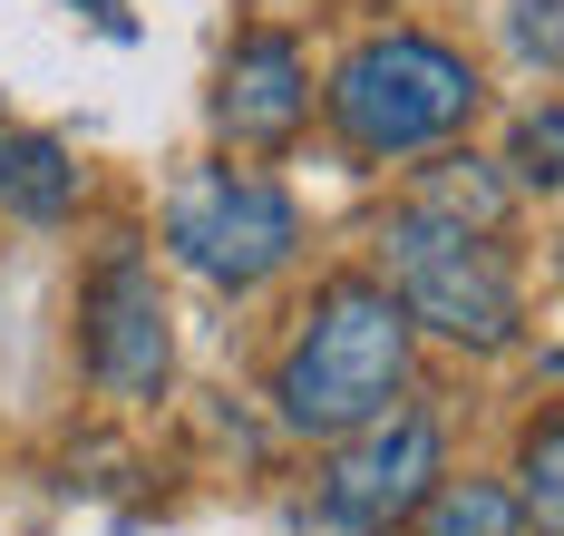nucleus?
I'll list each match as a JSON object with an SVG mask.
<instances>
[{
  "label": "nucleus",
  "mask_w": 564,
  "mask_h": 536,
  "mask_svg": "<svg viewBox=\"0 0 564 536\" xmlns=\"http://www.w3.org/2000/svg\"><path fill=\"white\" fill-rule=\"evenodd\" d=\"M166 254L215 293H263L302 264V205L263 167H185L166 195Z\"/></svg>",
  "instance_id": "obj_4"
},
{
  "label": "nucleus",
  "mask_w": 564,
  "mask_h": 536,
  "mask_svg": "<svg viewBox=\"0 0 564 536\" xmlns=\"http://www.w3.org/2000/svg\"><path fill=\"white\" fill-rule=\"evenodd\" d=\"M0 205H10L20 225H58V215L78 205V157H68L58 137H10V147H0Z\"/></svg>",
  "instance_id": "obj_8"
},
{
  "label": "nucleus",
  "mask_w": 564,
  "mask_h": 536,
  "mask_svg": "<svg viewBox=\"0 0 564 536\" xmlns=\"http://www.w3.org/2000/svg\"><path fill=\"white\" fill-rule=\"evenodd\" d=\"M78 371L108 390V400H156L175 371V332H166V293H156V264L117 235L88 283H78Z\"/></svg>",
  "instance_id": "obj_5"
},
{
  "label": "nucleus",
  "mask_w": 564,
  "mask_h": 536,
  "mask_svg": "<svg viewBox=\"0 0 564 536\" xmlns=\"http://www.w3.org/2000/svg\"><path fill=\"white\" fill-rule=\"evenodd\" d=\"M409 380H419V332L390 302V283L332 274V283H312V302L292 312V332L273 352V419L292 439L332 449L350 429H370L380 410H399Z\"/></svg>",
  "instance_id": "obj_1"
},
{
  "label": "nucleus",
  "mask_w": 564,
  "mask_h": 536,
  "mask_svg": "<svg viewBox=\"0 0 564 536\" xmlns=\"http://www.w3.org/2000/svg\"><path fill=\"white\" fill-rule=\"evenodd\" d=\"M507 185L564 195V98H535V108L507 127Z\"/></svg>",
  "instance_id": "obj_11"
},
{
  "label": "nucleus",
  "mask_w": 564,
  "mask_h": 536,
  "mask_svg": "<svg viewBox=\"0 0 564 536\" xmlns=\"http://www.w3.org/2000/svg\"><path fill=\"white\" fill-rule=\"evenodd\" d=\"M555 264H564V254H555Z\"/></svg>",
  "instance_id": "obj_16"
},
{
  "label": "nucleus",
  "mask_w": 564,
  "mask_h": 536,
  "mask_svg": "<svg viewBox=\"0 0 564 536\" xmlns=\"http://www.w3.org/2000/svg\"><path fill=\"white\" fill-rule=\"evenodd\" d=\"M302 127H312V60H302V40L273 30V20L234 30L225 60H215V137L243 147V157H273Z\"/></svg>",
  "instance_id": "obj_7"
},
{
  "label": "nucleus",
  "mask_w": 564,
  "mask_h": 536,
  "mask_svg": "<svg viewBox=\"0 0 564 536\" xmlns=\"http://www.w3.org/2000/svg\"><path fill=\"white\" fill-rule=\"evenodd\" d=\"M312 536H370V527H340V517H322V527H312Z\"/></svg>",
  "instance_id": "obj_14"
},
{
  "label": "nucleus",
  "mask_w": 564,
  "mask_h": 536,
  "mask_svg": "<svg viewBox=\"0 0 564 536\" xmlns=\"http://www.w3.org/2000/svg\"><path fill=\"white\" fill-rule=\"evenodd\" d=\"M0 147H10V127H0Z\"/></svg>",
  "instance_id": "obj_15"
},
{
  "label": "nucleus",
  "mask_w": 564,
  "mask_h": 536,
  "mask_svg": "<svg viewBox=\"0 0 564 536\" xmlns=\"http://www.w3.org/2000/svg\"><path fill=\"white\" fill-rule=\"evenodd\" d=\"M409 527H419V536H525V517H516L507 478H438L429 507H419Z\"/></svg>",
  "instance_id": "obj_10"
},
{
  "label": "nucleus",
  "mask_w": 564,
  "mask_h": 536,
  "mask_svg": "<svg viewBox=\"0 0 564 536\" xmlns=\"http://www.w3.org/2000/svg\"><path fill=\"white\" fill-rule=\"evenodd\" d=\"M487 108V78L467 68V50L429 40V30H380L332 68L322 88V118L360 167H409V157H438L457 147Z\"/></svg>",
  "instance_id": "obj_3"
},
{
  "label": "nucleus",
  "mask_w": 564,
  "mask_h": 536,
  "mask_svg": "<svg viewBox=\"0 0 564 536\" xmlns=\"http://www.w3.org/2000/svg\"><path fill=\"white\" fill-rule=\"evenodd\" d=\"M507 50L525 68L564 78V0H507Z\"/></svg>",
  "instance_id": "obj_12"
},
{
  "label": "nucleus",
  "mask_w": 564,
  "mask_h": 536,
  "mask_svg": "<svg viewBox=\"0 0 564 536\" xmlns=\"http://www.w3.org/2000/svg\"><path fill=\"white\" fill-rule=\"evenodd\" d=\"M370 244H380L370 274L390 283V302L409 312V332H429L448 352H477V361H497V352L525 342V274H516V254L497 244V225H467V215H438V205L399 195Z\"/></svg>",
  "instance_id": "obj_2"
},
{
  "label": "nucleus",
  "mask_w": 564,
  "mask_h": 536,
  "mask_svg": "<svg viewBox=\"0 0 564 536\" xmlns=\"http://www.w3.org/2000/svg\"><path fill=\"white\" fill-rule=\"evenodd\" d=\"M516 517H525V536H564V410H545L525 439H516Z\"/></svg>",
  "instance_id": "obj_9"
},
{
  "label": "nucleus",
  "mask_w": 564,
  "mask_h": 536,
  "mask_svg": "<svg viewBox=\"0 0 564 536\" xmlns=\"http://www.w3.org/2000/svg\"><path fill=\"white\" fill-rule=\"evenodd\" d=\"M448 478V439H438V419L429 410H380L370 429H350L332 439V469H322V517L340 527H370V536H399L419 507H429V487Z\"/></svg>",
  "instance_id": "obj_6"
},
{
  "label": "nucleus",
  "mask_w": 564,
  "mask_h": 536,
  "mask_svg": "<svg viewBox=\"0 0 564 536\" xmlns=\"http://www.w3.org/2000/svg\"><path fill=\"white\" fill-rule=\"evenodd\" d=\"M88 20L98 30H127V0H88Z\"/></svg>",
  "instance_id": "obj_13"
}]
</instances>
